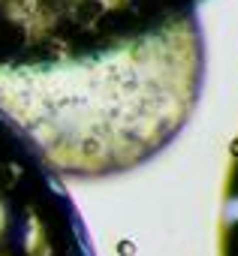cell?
<instances>
[{"mask_svg": "<svg viewBox=\"0 0 238 256\" xmlns=\"http://www.w3.org/2000/svg\"><path fill=\"white\" fill-rule=\"evenodd\" d=\"M118 256H136V244L130 238H121L118 241Z\"/></svg>", "mask_w": 238, "mask_h": 256, "instance_id": "6da1fadb", "label": "cell"}]
</instances>
